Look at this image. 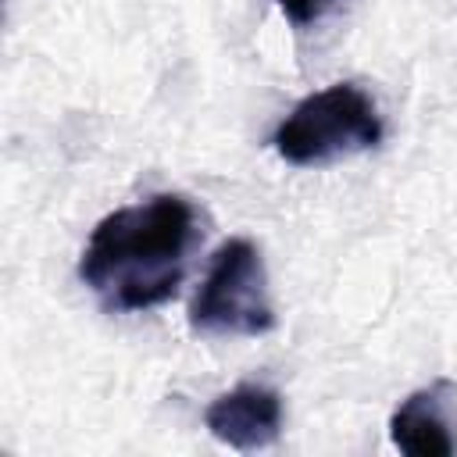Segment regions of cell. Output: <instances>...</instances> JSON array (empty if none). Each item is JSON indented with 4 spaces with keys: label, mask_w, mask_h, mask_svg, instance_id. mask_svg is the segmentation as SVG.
<instances>
[{
    "label": "cell",
    "mask_w": 457,
    "mask_h": 457,
    "mask_svg": "<svg viewBox=\"0 0 457 457\" xmlns=\"http://www.w3.org/2000/svg\"><path fill=\"white\" fill-rule=\"evenodd\" d=\"M200 239V214L182 193H154L104 214L79 257L82 286L114 314L168 303Z\"/></svg>",
    "instance_id": "cell-1"
},
{
    "label": "cell",
    "mask_w": 457,
    "mask_h": 457,
    "mask_svg": "<svg viewBox=\"0 0 457 457\" xmlns=\"http://www.w3.org/2000/svg\"><path fill=\"white\" fill-rule=\"evenodd\" d=\"M386 136L375 100L353 82H332L300 104L271 132V146L289 164H328L378 146Z\"/></svg>",
    "instance_id": "cell-2"
},
{
    "label": "cell",
    "mask_w": 457,
    "mask_h": 457,
    "mask_svg": "<svg viewBox=\"0 0 457 457\" xmlns=\"http://www.w3.org/2000/svg\"><path fill=\"white\" fill-rule=\"evenodd\" d=\"M189 328L204 336H264L275 328L268 271L250 239L236 236L214 250L189 303Z\"/></svg>",
    "instance_id": "cell-3"
},
{
    "label": "cell",
    "mask_w": 457,
    "mask_h": 457,
    "mask_svg": "<svg viewBox=\"0 0 457 457\" xmlns=\"http://www.w3.org/2000/svg\"><path fill=\"white\" fill-rule=\"evenodd\" d=\"M204 425L232 450H264L282 432V396L264 382H239L207 407Z\"/></svg>",
    "instance_id": "cell-4"
},
{
    "label": "cell",
    "mask_w": 457,
    "mask_h": 457,
    "mask_svg": "<svg viewBox=\"0 0 457 457\" xmlns=\"http://www.w3.org/2000/svg\"><path fill=\"white\" fill-rule=\"evenodd\" d=\"M389 439L411 457H450L457 453V421H453V386L436 378L432 386L414 389L389 414Z\"/></svg>",
    "instance_id": "cell-5"
},
{
    "label": "cell",
    "mask_w": 457,
    "mask_h": 457,
    "mask_svg": "<svg viewBox=\"0 0 457 457\" xmlns=\"http://www.w3.org/2000/svg\"><path fill=\"white\" fill-rule=\"evenodd\" d=\"M275 4L293 29H311V25L325 21L343 0H275Z\"/></svg>",
    "instance_id": "cell-6"
}]
</instances>
